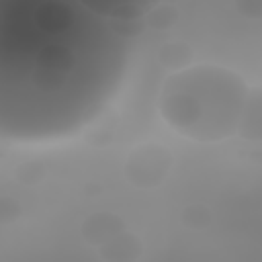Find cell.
Returning <instances> with one entry per match:
<instances>
[{
	"mask_svg": "<svg viewBox=\"0 0 262 262\" xmlns=\"http://www.w3.org/2000/svg\"><path fill=\"white\" fill-rule=\"evenodd\" d=\"M237 135L250 141H262V86L248 90Z\"/></svg>",
	"mask_w": 262,
	"mask_h": 262,
	"instance_id": "277c9868",
	"label": "cell"
},
{
	"mask_svg": "<svg viewBox=\"0 0 262 262\" xmlns=\"http://www.w3.org/2000/svg\"><path fill=\"white\" fill-rule=\"evenodd\" d=\"M235 8L244 16H252V18L262 16V2L260 0H239V2H235Z\"/></svg>",
	"mask_w": 262,
	"mask_h": 262,
	"instance_id": "9c48e42d",
	"label": "cell"
},
{
	"mask_svg": "<svg viewBox=\"0 0 262 262\" xmlns=\"http://www.w3.org/2000/svg\"><path fill=\"white\" fill-rule=\"evenodd\" d=\"M248 86L223 66L199 63L174 72L160 92V115L180 135L211 143L237 135Z\"/></svg>",
	"mask_w": 262,
	"mask_h": 262,
	"instance_id": "7a4b0ae2",
	"label": "cell"
},
{
	"mask_svg": "<svg viewBox=\"0 0 262 262\" xmlns=\"http://www.w3.org/2000/svg\"><path fill=\"white\" fill-rule=\"evenodd\" d=\"M84 235L88 242L92 244H106L111 237H115L117 233H121V219H117L115 215H94L84 223Z\"/></svg>",
	"mask_w": 262,
	"mask_h": 262,
	"instance_id": "8992f818",
	"label": "cell"
},
{
	"mask_svg": "<svg viewBox=\"0 0 262 262\" xmlns=\"http://www.w3.org/2000/svg\"><path fill=\"white\" fill-rule=\"evenodd\" d=\"M170 166L172 154L166 147L158 143H141L129 154L125 164V176L135 186L151 188L166 178Z\"/></svg>",
	"mask_w": 262,
	"mask_h": 262,
	"instance_id": "3957f363",
	"label": "cell"
},
{
	"mask_svg": "<svg viewBox=\"0 0 262 262\" xmlns=\"http://www.w3.org/2000/svg\"><path fill=\"white\" fill-rule=\"evenodd\" d=\"M160 59L164 66L180 72L190 66V49L184 43H168L160 51Z\"/></svg>",
	"mask_w": 262,
	"mask_h": 262,
	"instance_id": "52a82bcc",
	"label": "cell"
},
{
	"mask_svg": "<svg viewBox=\"0 0 262 262\" xmlns=\"http://www.w3.org/2000/svg\"><path fill=\"white\" fill-rule=\"evenodd\" d=\"M154 27H158V20H164V27H168V23H166V18H170V20H174L176 18V10L170 6V4H162V6H158L156 10H151L147 16H145Z\"/></svg>",
	"mask_w": 262,
	"mask_h": 262,
	"instance_id": "ba28073f",
	"label": "cell"
},
{
	"mask_svg": "<svg viewBox=\"0 0 262 262\" xmlns=\"http://www.w3.org/2000/svg\"><path fill=\"white\" fill-rule=\"evenodd\" d=\"M129 31L78 0H10L0 14V133L16 143L66 139L117 96Z\"/></svg>",
	"mask_w": 262,
	"mask_h": 262,
	"instance_id": "6da1fadb",
	"label": "cell"
},
{
	"mask_svg": "<svg viewBox=\"0 0 262 262\" xmlns=\"http://www.w3.org/2000/svg\"><path fill=\"white\" fill-rule=\"evenodd\" d=\"M141 252V244L137 242V237L133 233H117L115 237H111L106 244L100 246V254L108 260V262H131L139 256Z\"/></svg>",
	"mask_w": 262,
	"mask_h": 262,
	"instance_id": "5b68a950",
	"label": "cell"
}]
</instances>
